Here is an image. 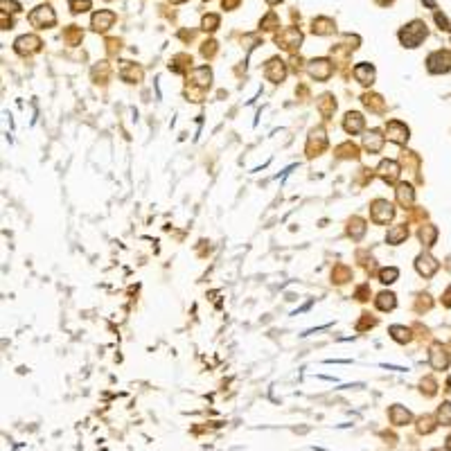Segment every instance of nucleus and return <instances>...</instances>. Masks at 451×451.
<instances>
[{"label": "nucleus", "instance_id": "nucleus-1", "mask_svg": "<svg viewBox=\"0 0 451 451\" xmlns=\"http://www.w3.org/2000/svg\"><path fill=\"white\" fill-rule=\"evenodd\" d=\"M426 34H429L426 23L424 21H413V23H409V25H404L399 30V41H402L404 47H418L420 43L426 38Z\"/></svg>", "mask_w": 451, "mask_h": 451}, {"label": "nucleus", "instance_id": "nucleus-2", "mask_svg": "<svg viewBox=\"0 0 451 451\" xmlns=\"http://www.w3.org/2000/svg\"><path fill=\"white\" fill-rule=\"evenodd\" d=\"M275 43L287 52H298L303 45V32L298 27H284L275 34Z\"/></svg>", "mask_w": 451, "mask_h": 451}, {"label": "nucleus", "instance_id": "nucleus-3", "mask_svg": "<svg viewBox=\"0 0 451 451\" xmlns=\"http://www.w3.org/2000/svg\"><path fill=\"white\" fill-rule=\"evenodd\" d=\"M27 18H30V23L34 27H38V30L52 27L57 23V14H55V9H52L50 5H38L36 9H32V14Z\"/></svg>", "mask_w": 451, "mask_h": 451}, {"label": "nucleus", "instance_id": "nucleus-4", "mask_svg": "<svg viewBox=\"0 0 451 451\" xmlns=\"http://www.w3.org/2000/svg\"><path fill=\"white\" fill-rule=\"evenodd\" d=\"M392 217H395V208H392L390 201H386V198H377V201L370 203V219L375 221V224L384 226L392 219Z\"/></svg>", "mask_w": 451, "mask_h": 451}, {"label": "nucleus", "instance_id": "nucleus-5", "mask_svg": "<svg viewBox=\"0 0 451 451\" xmlns=\"http://www.w3.org/2000/svg\"><path fill=\"white\" fill-rule=\"evenodd\" d=\"M426 68L433 75H440V72H449L451 70V55L447 50H435L433 55H429L426 59Z\"/></svg>", "mask_w": 451, "mask_h": 451}, {"label": "nucleus", "instance_id": "nucleus-6", "mask_svg": "<svg viewBox=\"0 0 451 451\" xmlns=\"http://www.w3.org/2000/svg\"><path fill=\"white\" fill-rule=\"evenodd\" d=\"M307 72H309V77H312V79L325 81V79H329V77H332L334 66H332V61H329V59H312L307 64Z\"/></svg>", "mask_w": 451, "mask_h": 451}, {"label": "nucleus", "instance_id": "nucleus-7", "mask_svg": "<svg viewBox=\"0 0 451 451\" xmlns=\"http://www.w3.org/2000/svg\"><path fill=\"white\" fill-rule=\"evenodd\" d=\"M43 45V41L38 36H34V34H23V36H18L16 41H14V50L18 52V55L27 57V55H34V52H38Z\"/></svg>", "mask_w": 451, "mask_h": 451}, {"label": "nucleus", "instance_id": "nucleus-8", "mask_svg": "<svg viewBox=\"0 0 451 451\" xmlns=\"http://www.w3.org/2000/svg\"><path fill=\"white\" fill-rule=\"evenodd\" d=\"M409 127H406L404 122H399V120H390V122L386 124V138L390 140V142L395 144H406L409 142Z\"/></svg>", "mask_w": 451, "mask_h": 451}, {"label": "nucleus", "instance_id": "nucleus-9", "mask_svg": "<svg viewBox=\"0 0 451 451\" xmlns=\"http://www.w3.org/2000/svg\"><path fill=\"white\" fill-rule=\"evenodd\" d=\"M325 147H327V135H325V131L323 129H314L312 133H309L307 147H305L307 158H314V156H318V154H323Z\"/></svg>", "mask_w": 451, "mask_h": 451}, {"label": "nucleus", "instance_id": "nucleus-10", "mask_svg": "<svg viewBox=\"0 0 451 451\" xmlns=\"http://www.w3.org/2000/svg\"><path fill=\"white\" fill-rule=\"evenodd\" d=\"M287 72H289L287 64H284L282 59H278V57H275V59H269V64H266V68H264L266 79L273 81V84H280V81H284Z\"/></svg>", "mask_w": 451, "mask_h": 451}, {"label": "nucleus", "instance_id": "nucleus-11", "mask_svg": "<svg viewBox=\"0 0 451 451\" xmlns=\"http://www.w3.org/2000/svg\"><path fill=\"white\" fill-rule=\"evenodd\" d=\"M429 361H431V368L433 370H447L449 366V352L442 343H433L429 350Z\"/></svg>", "mask_w": 451, "mask_h": 451}, {"label": "nucleus", "instance_id": "nucleus-12", "mask_svg": "<svg viewBox=\"0 0 451 451\" xmlns=\"http://www.w3.org/2000/svg\"><path fill=\"white\" fill-rule=\"evenodd\" d=\"M210 81H212V70L208 66L192 68V72H190V86H196V88L208 90V88H210Z\"/></svg>", "mask_w": 451, "mask_h": 451}, {"label": "nucleus", "instance_id": "nucleus-13", "mask_svg": "<svg viewBox=\"0 0 451 451\" xmlns=\"http://www.w3.org/2000/svg\"><path fill=\"white\" fill-rule=\"evenodd\" d=\"M415 269H418L420 275H424V278H431V275H435V271L440 269V262L435 258H431L429 253H422L418 260H415Z\"/></svg>", "mask_w": 451, "mask_h": 451}, {"label": "nucleus", "instance_id": "nucleus-14", "mask_svg": "<svg viewBox=\"0 0 451 451\" xmlns=\"http://www.w3.org/2000/svg\"><path fill=\"white\" fill-rule=\"evenodd\" d=\"M115 23V14L109 12V9H99V12L93 14V21H90V27L95 32H106L109 27H113Z\"/></svg>", "mask_w": 451, "mask_h": 451}, {"label": "nucleus", "instance_id": "nucleus-15", "mask_svg": "<svg viewBox=\"0 0 451 451\" xmlns=\"http://www.w3.org/2000/svg\"><path fill=\"white\" fill-rule=\"evenodd\" d=\"M399 163L397 161H381L379 167H377V174H379V178H384L386 183H397V178H399Z\"/></svg>", "mask_w": 451, "mask_h": 451}, {"label": "nucleus", "instance_id": "nucleus-16", "mask_svg": "<svg viewBox=\"0 0 451 451\" xmlns=\"http://www.w3.org/2000/svg\"><path fill=\"white\" fill-rule=\"evenodd\" d=\"M384 142H386V135H381V131H377V129L368 131V133L363 135V149L370 154H379Z\"/></svg>", "mask_w": 451, "mask_h": 451}, {"label": "nucleus", "instance_id": "nucleus-17", "mask_svg": "<svg viewBox=\"0 0 451 451\" xmlns=\"http://www.w3.org/2000/svg\"><path fill=\"white\" fill-rule=\"evenodd\" d=\"M142 68L135 66L133 61H122V66H120V77H122L127 84H138V81H142Z\"/></svg>", "mask_w": 451, "mask_h": 451}, {"label": "nucleus", "instance_id": "nucleus-18", "mask_svg": "<svg viewBox=\"0 0 451 451\" xmlns=\"http://www.w3.org/2000/svg\"><path fill=\"white\" fill-rule=\"evenodd\" d=\"M363 127H366V118H363L361 113H357V111H350V113H345V118H343V129L347 131V133H361Z\"/></svg>", "mask_w": 451, "mask_h": 451}, {"label": "nucleus", "instance_id": "nucleus-19", "mask_svg": "<svg viewBox=\"0 0 451 451\" xmlns=\"http://www.w3.org/2000/svg\"><path fill=\"white\" fill-rule=\"evenodd\" d=\"M375 66L370 64H357L355 66V79L359 81L361 86H372L375 84Z\"/></svg>", "mask_w": 451, "mask_h": 451}, {"label": "nucleus", "instance_id": "nucleus-20", "mask_svg": "<svg viewBox=\"0 0 451 451\" xmlns=\"http://www.w3.org/2000/svg\"><path fill=\"white\" fill-rule=\"evenodd\" d=\"M395 194H397V203H399L404 210H409V208L413 206V201H415L413 185H409V183H399V185H397V190H395Z\"/></svg>", "mask_w": 451, "mask_h": 451}, {"label": "nucleus", "instance_id": "nucleus-21", "mask_svg": "<svg viewBox=\"0 0 451 451\" xmlns=\"http://www.w3.org/2000/svg\"><path fill=\"white\" fill-rule=\"evenodd\" d=\"M406 237H409V226H406V224H397V226L388 228V232H386V241H388V244H392V246L402 244Z\"/></svg>", "mask_w": 451, "mask_h": 451}, {"label": "nucleus", "instance_id": "nucleus-22", "mask_svg": "<svg viewBox=\"0 0 451 451\" xmlns=\"http://www.w3.org/2000/svg\"><path fill=\"white\" fill-rule=\"evenodd\" d=\"M366 230H368V226H366V221H363L361 217H352V219L347 221V235H350L355 241L363 239Z\"/></svg>", "mask_w": 451, "mask_h": 451}, {"label": "nucleus", "instance_id": "nucleus-23", "mask_svg": "<svg viewBox=\"0 0 451 451\" xmlns=\"http://www.w3.org/2000/svg\"><path fill=\"white\" fill-rule=\"evenodd\" d=\"M361 102H363V106H366L368 111H372V113H381V111L386 109L384 97H381V95H375V93H366V95L361 97Z\"/></svg>", "mask_w": 451, "mask_h": 451}, {"label": "nucleus", "instance_id": "nucleus-24", "mask_svg": "<svg viewBox=\"0 0 451 451\" xmlns=\"http://www.w3.org/2000/svg\"><path fill=\"white\" fill-rule=\"evenodd\" d=\"M388 418H390L392 424L402 426V424H409V422H411V413L404 409V406L395 404V406H390V411H388Z\"/></svg>", "mask_w": 451, "mask_h": 451}, {"label": "nucleus", "instance_id": "nucleus-25", "mask_svg": "<svg viewBox=\"0 0 451 451\" xmlns=\"http://www.w3.org/2000/svg\"><path fill=\"white\" fill-rule=\"evenodd\" d=\"M334 27H336V25H334L332 18H325V16L316 18V21L312 23V32L318 34V36H327V34H332Z\"/></svg>", "mask_w": 451, "mask_h": 451}, {"label": "nucleus", "instance_id": "nucleus-26", "mask_svg": "<svg viewBox=\"0 0 451 451\" xmlns=\"http://www.w3.org/2000/svg\"><path fill=\"white\" fill-rule=\"evenodd\" d=\"M388 334H390V338H392V341H397V343H409L411 338H413L411 327H404V325H390Z\"/></svg>", "mask_w": 451, "mask_h": 451}, {"label": "nucleus", "instance_id": "nucleus-27", "mask_svg": "<svg viewBox=\"0 0 451 451\" xmlns=\"http://www.w3.org/2000/svg\"><path fill=\"white\" fill-rule=\"evenodd\" d=\"M192 66V57L190 55H176L172 61H169V70L178 72V75H183V72H187Z\"/></svg>", "mask_w": 451, "mask_h": 451}, {"label": "nucleus", "instance_id": "nucleus-28", "mask_svg": "<svg viewBox=\"0 0 451 451\" xmlns=\"http://www.w3.org/2000/svg\"><path fill=\"white\" fill-rule=\"evenodd\" d=\"M318 111H321V115L325 120H329L334 115V111H336V102H334L332 95H321V99H318Z\"/></svg>", "mask_w": 451, "mask_h": 451}, {"label": "nucleus", "instance_id": "nucleus-29", "mask_svg": "<svg viewBox=\"0 0 451 451\" xmlns=\"http://www.w3.org/2000/svg\"><path fill=\"white\" fill-rule=\"evenodd\" d=\"M375 305H377V309H381V312H390V309H395V305H397L395 293H390V291H381V293L375 298Z\"/></svg>", "mask_w": 451, "mask_h": 451}, {"label": "nucleus", "instance_id": "nucleus-30", "mask_svg": "<svg viewBox=\"0 0 451 451\" xmlns=\"http://www.w3.org/2000/svg\"><path fill=\"white\" fill-rule=\"evenodd\" d=\"M418 237H420V241H422L424 246H433V244H435V239H438V228L431 226V224L422 226V228H420V232H418Z\"/></svg>", "mask_w": 451, "mask_h": 451}, {"label": "nucleus", "instance_id": "nucleus-31", "mask_svg": "<svg viewBox=\"0 0 451 451\" xmlns=\"http://www.w3.org/2000/svg\"><path fill=\"white\" fill-rule=\"evenodd\" d=\"M81 38H84V32H81V27L68 25L66 30H64V41L68 43V45H77V43H81Z\"/></svg>", "mask_w": 451, "mask_h": 451}, {"label": "nucleus", "instance_id": "nucleus-32", "mask_svg": "<svg viewBox=\"0 0 451 451\" xmlns=\"http://www.w3.org/2000/svg\"><path fill=\"white\" fill-rule=\"evenodd\" d=\"M334 154H336L338 158H359V147L355 142H343V144H338Z\"/></svg>", "mask_w": 451, "mask_h": 451}, {"label": "nucleus", "instance_id": "nucleus-33", "mask_svg": "<svg viewBox=\"0 0 451 451\" xmlns=\"http://www.w3.org/2000/svg\"><path fill=\"white\" fill-rule=\"evenodd\" d=\"M109 75H111V68H109V64H106V61H99V66L93 68V79L97 81V84H106Z\"/></svg>", "mask_w": 451, "mask_h": 451}, {"label": "nucleus", "instance_id": "nucleus-34", "mask_svg": "<svg viewBox=\"0 0 451 451\" xmlns=\"http://www.w3.org/2000/svg\"><path fill=\"white\" fill-rule=\"evenodd\" d=\"M350 269L347 266H343V264H338V266H334V271H332V278H334V282H338V284H343V282H347L350 280Z\"/></svg>", "mask_w": 451, "mask_h": 451}, {"label": "nucleus", "instance_id": "nucleus-35", "mask_svg": "<svg viewBox=\"0 0 451 451\" xmlns=\"http://www.w3.org/2000/svg\"><path fill=\"white\" fill-rule=\"evenodd\" d=\"M397 278H399V271H397L395 266H388V269L379 271V282H384V284H392Z\"/></svg>", "mask_w": 451, "mask_h": 451}, {"label": "nucleus", "instance_id": "nucleus-36", "mask_svg": "<svg viewBox=\"0 0 451 451\" xmlns=\"http://www.w3.org/2000/svg\"><path fill=\"white\" fill-rule=\"evenodd\" d=\"M438 422L444 426H451V404L449 402H444V404H440L438 409Z\"/></svg>", "mask_w": 451, "mask_h": 451}, {"label": "nucleus", "instance_id": "nucleus-37", "mask_svg": "<svg viewBox=\"0 0 451 451\" xmlns=\"http://www.w3.org/2000/svg\"><path fill=\"white\" fill-rule=\"evenodd\" d=\"M260 27L262 30H275V27H280V21H278V14L275 12H269L264 18H262V23H260Z\"/></svg>", "mask_w": 451, "mask_h": 451}, {"label": "nucleus", "instance_id": "nucleus-38", "mask_svg": "<svg viewBox=\"0 0 451 451\" xmlns=\"http://www.w3.org/2000/svg\"><path fill=\"white\" fill-rule=\"evenodd\" d=\"M201 27L206 32H215L217 27H219V16H217V14H206L201 21Z\"/></svg>", "mask_w": 451, "mask_h": 451}, {"label": "nucleus", "instance_id": "nucleus-39", "mask_svg": "<svg viewBox=\"0 0 451 451\" xmlns=\"http://www.w3.org/2000/svg\"><path fill=\"white\" fill-rule=\"evenodd\" d=\"M68 5H70L72 14H84V12H88V9L93 7L90 0H68Z\"/></svg>", "mask_w": 451, "mask_h": 451}, {"label": "nucleus", "instance_id": "nucleus-40", "mask_svg": "<svg viewBox=\"0 0 451 451\" xmlns=\"http://www.w3.org/2000/svg\"><path fill=\"white\" fill-rule=\"evenodd\" d=\"M433 429H435V424H433V418H431V415H424V418H420V424H418L420 433H431Z\"/></svg>", "mask_w": 451, "mask_h": 451}, {"label": "nucleus", "instance_id": "nucleus-41", "mask_svg": "<svg viewBox=\"0 0 451 451\" xmlns=\"http://www.w3.org/2000/svg\"><path fill=\"white\" fill-rule=\"evenodd\" d=\"M201 55L206 57V59H212V57L217 55V41H206L201 45Z\"/></svg>", "mask_w": 451, "mask_h": 451}, {"label": "nucleus", "instance_id": "nucleus-42", "mask_svg": "<svg viewBox=\"0 0 451 451\" xmlns=\"http://www.w3.org/2000/svg\"><path fill=\"white\" fill-rule=\"evenodd\" d=\"M375 325H377V321H375V318H370V314H363L361 323L357 325V332H363V329H368V327H375Z\"/></svg>", "mask_w": 451, "mask_h": 451}, {"label": "nucleus", "instance_id": "nucleus-43", "mask_svg": "<svg viewBox=\"0 0 451 451\" xmlns=\"http://www.w3.org/2000/svg\"><path fill=\"white\" fill-rule=\"evenodd\" d=\"M435 23L440 25V30H444V32H449L451 30V25H449V21H447V16H442L440 12H435Z\"/></svg>", "mask_w": 451, "mask_h": 451}, {"label": "nucleus", "instance_id": "nucleus-44", "mask_svg": "<svg viewBox=\"0 0 451 451\" xmlns=\"http://www.w3.org/2000/svg\"><path fill=\"white\" fill-rule=\"evenodd\" d=\"M357 298L361 300V303H366V300L370 298V287H368V284H363V287H359V289H357Z\"/></svg>", "mask_w": 451, "mask_h": 451}, {"label": "nucleus", "instance_id": "nucleus-45", "mask_svg": "<svg viewBox=\"0 0 451 451\" xmlns=\"http://www.w3.org/2000/svg\"><path fill=\"white\" fill-rule=\"evenodd\" d=\"M418 312H426V309H431V300H429V295H420V300H418Z\"/></svg>", "mask_w": 451, "mask_h": 451}, {"label": "nucleus", "instance_id": "nucleus-46", "mask_svg": "<svg viewBox=\"0 0 451 451\" xmlns=\"http://www.w3.org/2000/svg\"><path fill=\"white\" fill-rule=\"evenodd\" d=\"M106 45H109V55H115V52H120V41H118V38H109V41H106Z\"/></svg>", "mask_w": 451, "mask_h": 451}, {"label": "nucleus", "instance_id": "nucleus-47", "mask_svg": "<svg viewBox=\"0 0 451 451\" xmlns=\"http://www.w3.org/2000/svg\"><path fill=\"white\" fill-rule=\"evenodd\" d=\"M0 18H3V30H12L14 21H12V18H7V12H5V9H3V14H0Z\"/></svg>", "mask_w": 451, "mask_h": 451}, {"label": "nucleus", "instance_id": "nucleus-48", "mask_svg": "<svg viewBox=\"0 0 451 451\" xmlns=\"http://www.w3.org/2000/svg\"><path fill=\"white\" fill-rule=\"evenodd\" d=\"M3 7H5V9L12 7V12H21V5L14 3V0H3Z\"/></svg>", "mask_w": 451, "mask_h": 451}, {"label": "nucleus", "instance_id": "nucleus-49", "mask_svg": "<svg viewBox=\"0 0 451 451\" xmlns=\"http://www.w3.org/2000/svg\"><path fill=\"white\" fill-rule=\"evenodd\" d=\"M442 305H444V307H451V287L442 293Z\"/></svg>", "mask_w": 451, "mask_h": 451}, {"label": "nucleus", "instance_id": "nucleus-50", "mask_svg": "<svg viewBox=\"0 0 451 451\" xmlns=\"http://www.w3.org/2000/svg\"><path fill=\"white\" fill-rule=\"evenodd\" d=\"M221 5H224V9H235L239 5V0H221Z\"/></svg>", "mask_w": 451, "mask_h": 451}, {"label": "nucleus", "instance_id": "nucleus-51", "mask_svg": "<svg viewBox=\"0 0 451 451\" xmlns=\"http://www.w3.org/2000/svg\"><path fill=\"white\" fill-rule=\"evenodd\" d=\"M390 3H395V0H377V5H381V7H386V5H390Z\"/></svg>", "mask_w": 451, "mask_h": 451}, {"label": "nucleus", "instance_id": "nucleus-52", "mask_svg": "<svg viewBox=\"0 0 451 451\" xmlns=\"http://www.w3.org/2000/svg\"><path fill=\"white\" fill-rule=\"evenodd\" d=\"M422 3H426V5H429V7H435V5H433V0H422Z\"/></svg>", "mask_w": 451, "mask_h": 451}, {"label": "nucleus", "instance_id": "nucleus-53", "mask_svg": "<svg viewBox=\"0 0 451 451\" xmlns=\"http://www.w3.org/2000/svg\"><path fill=\"white\" fill-rule=\"evenodd\" d=\"M269 5H278V3H282V0H266Z\"/></svg>", "mask_w": 451, "mask_h": 451}, {"label": "nucleus", "instance_id": "nucleus-54", "mask_svg": "<svg viewBox=\"0 0 451 451\" xmlns=\"http://www.w3.org/2000/svg\"><path fill=\"white\" fill-rule=\"evenodd\" d=\"M169 3H174V5H181V3H185V0H169Z\"/></svg>", "mask_w": 451, "mask_h": 451}, {"label": "nucleus", "instance_id": "nucleus-55", "mask_svg": "<svg viewBox=\"0 0 451 451\" xmlns=\"http://www.w3.org/2000/svg\"><path fill=\"white\" fill-rule=\"evenodd\" d=\"M447 449H451V438H447V444H444Z\"/></svg>", "mask_w": 451, "mask_h": 451}]
</instances>
